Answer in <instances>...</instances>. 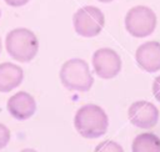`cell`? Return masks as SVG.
<instances>
[{"label": "cell", "mask_w": 160, "mask_h": 152, "mask_svg": "<svg viewBox=\"0 0 160 152\" xmlns=\"http://www.w3.org/2000/svg\"><path fill=\"white\" fill-rule=\"evenodd\" d=\"M74 126L78 133L85 138H98L106 133L109 118L105 111L94 103L80 107L74 117Z\"/></svg>", "instance_id": "cell-1"}, {"label": "cell", "mask_w": 160, "mask_h": 152, "mask_svg": "<svg viewBox=\"0 0 160 152\" xmlns=\"http://www.w3.org/2000/svg\"><path fill=\"white\" fill-rule=\"evenodd\" d=\"M5 47L14 60L19 62H29L39 51V40L31 30L26 27H16L8 32Z\"/></svg>", "instance_id": "cell-2"}, {"label": "cell", "mask_w": 160, "mask_h": 152, "mask_svg": "<svg viewBox=\"0 0 160 152\" xmlns=\"http://www.w3.org/2000/svg\"><path fill=\"white\" fill-rule=\"evenodd\" d=\"M60 81L70 91L85 92L94 83V77L89 65L81 59H70L65 61L60 69Z\"/></svg>", "instance_id": "cell-3"}, {"label": "cell", "mask_w": 160, "mask_h": 152, "mask_svg": "<svg viewBox=\"0 0 160 152\" xmlns=\"http://www.w3.org/2000/svg\"><path fill=\"white\" fill-rule=\"evenodd\" d=\"M125 27L134 37H146L156 27V15L148 6H134L126 12Z\"/></svg>", "instance_id": "cell-4"}, {"label": "cell", "mask_w": 160, "mask_h": 152, "mask_svg": "<svg viewBox=\"0 0 160 152\" xmlns=\"http://www.w3.org/2000/svg\"><path fill=\"white\" fill-rule=\"evenodd\" d=\"M72 24L78 35L82 37H94L101 32L105 25V16L96 6H84L74 14Z\"/></svg>", "instance_id": "cell-5"}, {"label": "cell", "mask_w": 160, "mask_h": 152, "mask_svg": "<svg viewBox=\"0 0 160 152\" xmlns=\"http://www.w3.org/2000/svg\"><path fill=\"white\" fill-rule=\"evenodd\" d=\"M92 67L99 77L104 80L114 78L121 71V59L115 50L102 47L94 52Z\"/></svg>", "instance_id": "cell-6"}, {"label": "cell", "mask_w": 160, "mask_h": 152, "mask_svg": "<svg viewBox=\"0 0 160 152\" xmlns=\"http://www.w3.org/2000/svg\"><path fill=\"white\" fill-rule=\"evenodd\" d=\"M128 115H129L130 122L134 126L144 130L155 127L159 121L158 107L154 103L145 100L135 101L134 103H131V106L129 107Z\"/></svg>", "instance_id": "cell-7"}, {"label": "cell", "mask_w": 160, "mask_h": 152, "mask_svg": "<svg viewBox=\"0 0 160 152\" xmlns=\"http://www.w3.org/2000/svg\"><path fill=\"white\" fill-rule=\"evenodd\" d=\"M6 107H8L9 113L14 118L28 120L35 113L36 102H35V98L30 93L25 91H19L8 100Z\"/></svg>", "instance_id": "cell-8"}, {"label": "cell", "mask_w": 160, "mask_h": 152, "mask_svg": "<svg viewBox=\"0 0 160 152\" xmlns=\"http://www.w3.org/2000/svg\"><path fill=\"white\" fill-rule=\"evenodd\" d=\"M135 59L140 69L146 72H156L160 70V42L148 41L140 45L135 52Z\"/></svg>", "instance_id": "cell-9"}, {"label": "cell", "mask_w": 160, "mask_h": 152, "mask_svg": "<svg viewBox=\"0 0 160 152\" xmlns=\"http://www.w3.org/2000/svg\"><path fill=\"white\" fill-rule=\"evenodd\" d=\"M24 78V71L20 66L11 62L0 64V92H10L18 87Z\"/></svg>", "instance_id": "cell-10"}, {"label": "cell", "mask_w": 160, "mask_h": 152, "mask_svg": "<svg viewBox=\"0 0 160 152\" xmlns=\"http://www.w3.org/2000/svg\"><path fill=\"white\" fill-rule=\"evenodd\" d=\"M134 152H160V138L154 133L138 135L131 145Z\"/></svg>", "instance_id": "cell-11"}, {"label": "cell", "mask_w": 160, "mask_h": 152, "mask_svg": "<svg viewBox=\"0 0 160 152\" xmlns=\"http://www.w3.org/2000/svg\"><path fill=\"white\" fill-rule=\"evenodd\" d=\"M10 137H11L10 130H9L5 125L0 123V150H2V148L9 143Z\"/></svg>", "instance_id": "cell-12"}, {"label": "cell", "mask_w": 160, "mask_h": 152, "mask_svg": "<svg viewBox=\"0 0 160 152\" xmlns=\"http://www.w3.org/2000/svg\"><path fill=\"white\" fill-rule=\"evenodd\" d=\"M152 95L156 98V101L160 102V76L155 77L154 82H152Z\"/></svg>", "instance_id": "cell-13"}, {"label": "cell", "mask_w": 160, "mask_h": 152, "mask_svg": "<svg viewBox=\"0 0 160 152\" xmlns=\"http://www.w3.org/2000/svg\"><path fill=\"white\" fill-rule=\"evenodd\" d=\"M9 6H12V7H20V6H24L25 4L29 2V0H4Z\"/></svg>", "instance_id": "cell-14"}, {"label": "cell", "mask_w": 160, "mask_h": 152, "mask_svg": "<svg viewBox=\"0 0 160 152\" xmlns=\"http://www.w3.org/2000/svg\"><path fill=\"white\" fill-rule=\"evenodd\" d=\"M98 1H100V2H110L112 0H98Z\"/></svg>", "instance_id": "cell-15"}, {"label": "cell", "mask_w": 160, "mask_h": 152, "mask_svg": "<svg viewBox=\"0 0 160 152\" xmlns=\"http://www.w3.org/2000/svg\"><path fill=\"white\" fill-rule=\"evenodd\" d=\"M1 50H2V44H1V37H0V52H1Z\"/></svg>", "instance_id": "cell-16"}, {"label": "cell", "mask_w": 160, "mask_h": 152, "mask_svg": "<svg viewBox=\"0 0 160 152\" xmlns=\"http://www.w3.org/2000/svg\"><path fill=\"white\" fill-rule=\"evenodd\" d=\"M0 15H1V11H0Z\"/></svg>", "instance_id": "cell-17"}]
</instances>
